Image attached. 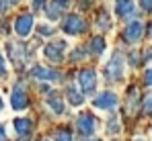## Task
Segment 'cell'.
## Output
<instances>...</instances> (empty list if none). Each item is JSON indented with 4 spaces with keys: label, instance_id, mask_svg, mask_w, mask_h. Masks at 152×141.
Here are the masks:
<instances>
[{
    "label": "cell",
    "instance_id": "11",
    "mask_svg": "<svg viewBox=\"0 0 152 141\" xmlns=\"http://www.w3.org/2000/svg\"><path fill=\"white\" fill-rule=\"evenodd\" d=\"M134 0H115V12H117V17H129L132 12H134Z\"/></svg>",
    "mask_w": 152,
    "mask_h": 141
},
{
    "label": "cell",
    "instance_id": "1",
    "mask_svg": "<svg viewBox=\"0 0 152 141\" xmlns=\"http://www.w3.org/2000/svg\"><path fill=\"white\" fill-rule=\"evenodd\" d=\"M66 47H68V41H51V43H48V45L43 47V55L50 61H53V64H60L64 59Z\"/></svg>",
    "mask_w": 152,
    "mask_h": 141
},
{
    "label": "cell",
    "instance_id": "4",
    "mask_svg": "<svg viewBox=\"0 0 152 141\" xmlns=\"http://www.w3.org/2000/svg\"><path fill=\"white\" fill-rule=\"evenodd\" d=\"M10 106H12L15 111H23V108L29 106V96H27L23 84H17V86H15V90L10 94Z\"/></svg>",
    "mask_w": 152,
    "mask_h": 141
},
{
    "label": "cell",
    "instance_id": "35",
    "mask_svg": "<svg viewBox=\"0 0 152 141\" xmlns=\"http://www.w3.org/2000/svg\"><path fill=\"white\" fill-rule=\"evenodd\" d=\"M41 141H50V139H41Z\"/></svg>",
    "mask_w": 152,
    "mask_h": 141
},
{
    "label": "cell",
    "instance_id": "3",
    "mask_svg": "<svg viewBox=\"0 0 152 141\" xmlns=\"http://www.w3.org/2000/svg\"><path fill=\"white\" fill-rule=\"evenodd\" d=\"M62 29H64V33H68V35H80L82 31H86V23H84L78 14H68V17L64 19V23H62Z\"/></svg>",
    "mask_w": 152,
    "mask_h": 141
},
{
    "label": "cell",
    "instance_id": "15",
    "mask_svg": "<svg viewBox=\"0 0 152 141\" xmlns=\"http://www.w3.org/2000/svg\"><path fill=\"white\" fill-rule=\"evenodd\" d=\"M48 104H50V108L53 111V113H58V115L64 113V102H62V98H60V94H58V92H51L50 94Z\"/></svg>",
    "mask_w": 152,
    "mask_h": 141
},
{
    "label": "cell",
    "instance_id": "21",
    "mask_svg": "<svg viewBox=\"0 0 152 141\" xmlns=\"http://www.w3.org/2000/svg\"><path fill=\"white\" fill-rule=\"evenodd\" d=\"M121 129V125L117 123V119H111V123H109V133H115V131H119Z\"/></svg>",
    "mask_w": 152,
    "mask_h": 141
},
{
    "label": "cell",
    "instance_id": "16",
    "mask_svg": "<svg viewBox=\"0 0 152 141\" xmlns=\"http://www.w3.org/2000/svg\"><path fill=\"white\" fill-rule=\"evenodd\" d=\"M8 53H10V57H12V61H15V66H21V61H23V45H17V43H8Z\"/></svg>",
    "mask_w": 152,
    "mask_h": 141
},
{
    "label": "cell",
    "instance_id": "17",
    "mask_svg": "<svg viewBox=\"0 0 152 141\" xmlns=\"http://www.w3.org/2000/svg\"><path fill=\"white\" fill-rule=\"evenodd\" d=\"M53 141H72L70 129H58V131L53 133Z\"/></svg>",
    "mask_w": 152,
    "mask_h": 141
},
{
    "label": "cell",
    "instance_id": "24",
    "mask_svg": "<svg viewBox=\"0 0 152 141\" xmlns=\"http://www.w3.org/2000/svg\"><path fill=\"white\" fill-rule=\"evenodd\" d=\"M4 74H6V61H4V57L0 53V76H4Z\"/></svg>",
    "mask_w": 152,
    "mask_h": 141
},
{
    "label": "cell",
    "instance_id": "23",
    "mask_svg": "<svg viewBox=\"0 0 152 141\" xmlns=\"http://www.w3.org/2000/svg\"><path fill=\"white\" fill-rule=\"evenodd\" d=\"M140 4L146 12H152V0H140Z\"/></svg>",
    "mask_w": 152,
    "mask_h": 141
},
{
    "label": "cell",
    "instance_id": "8",
    "mask_svg": "<svg viewBox=\"0 0 152 141\" xmlns=\"http://www.w3.org/2000/svg\"><path fill=\"white\" fill-rule=\"evenodd\" d=\"M140 37H142V23L140 21H132L126 27V31H124V39L129 41V43H136Z\"/></svg>",
    "mask_w": 152,
    "mask_h": 141
},
{
    "label": "cell",
    "instance_id": "20",
    "mask_svg": "<svg viewBox=\"0 0 152 141\" xmlns=\"http://www.w3.org/2000/svg\"><path fill=\"white\" fill-rule=\"evenodd\" d=\"M82 53H84V49H74V53H72L70 61H80V59H84L86 55H82Z\"/></svg>",
    "mask_w": 152,
    "mask_h": 141
},
{
    "label": "cell",
    "instance_id": "5",
    "mask_svg": "<svg viewBox=\"0 0 152 141\" xmlns=\"http://www.w3.org/2000/svg\"><path fill=\"white\" fill-rule=\"evenodd\" d=\"M78 82H80L84 94L95 92V88H97V74H95L93 70H82L80 76H78Z\"/></svg>",
    "mask_w": 152,
    "mask_h": 141
},
{
    "label": "cell",
    "instance_id": "28",
    "mask_svg": "<svg viewBox=\"0 0 152 141\" xmlns=\"http://www.w3.org/2000/svg\"><path fill=\"white\" fill-rule=\"evenodd\" d=\"M144 53H146V55H144V59H152V47H148Z\"/></svg>",
    "mask_w": 152,
    "mask_h": 141
},
{
    "label": "cell",
    "instance_id": "2",
    "mask_svg": "<svg viewBox=\"0 0 152 141\" xmlns=\"http://www.w3.org/2000/svg\"><path fill=\"white\" fill-rule=\"evenodd\" d=\"M121 72H124V57L119 53H115L113 59L105 68V78L111 80V82H117V80H121Z\"/></svg>",
    "mask_w": 152,
    "mask_h": 141
},
{
    "label": "cell",
    "instance_id": "32",
    "mask_svg": "<svg viewBox=\"0 0 152 141\" xmlns=\"http://www.w3.org/2000/svg\"><path fill=\"white\" fill-rule=\"evenodd\" d=\"M2 108H4V102H2V98H0V111H2Z\"/></svg>",
    "mask_w": 152,
    "mask_h": 141
},
{
    "label": "cell",
    "instance_id": "7",
    "mask_svg": "<svg viewBox=\"0 0 152 141\" xmlns=\"http://www.w3.org/2000/svg\"><path fill=\"white\" fill-rule=\"evenodd\" d=\"M95 127H97V123H95V117L93 115H82V117L78 119V131L84 137H91L95 133Z\"/></svg>",
    "mask_w": 152,
    "mask_h": 141
},
{
    "label": "cell",
    "instance_id": "19",
    "mask_svg": "<svg viewBox=\"0 0 152 141\" xmlns=\"http://www.w3.org/2000/svg\"><path fill=\"white\" fill-rule=\"evenodd\" d=\"M99 27H101V29H109V27H111V25H109V17H107L105 12L99 14Z\"/></svg>",
    "mask_w": 152,
    "mask_h": 141
},
{
    "label": "cell",
    "instance_id": "18",
    "mask_svg": "<svg viewBox=\"0 0 152 141\" xmlns=\"http://www.w3.org/2000/svg\"><path fill=\"white\" fill-rule=\"evenodd\" d=\"M91 45H93V53L95 55H101L103 51H105V39L103 37H95Z\"/></svg>",
    "mask_w": 152,
    "mask_h": 141
},
{
    "label": "cell",
    "instance_id": "14",
    "mask_svg": "<svg viewBox=\"0 0 152 141\" xmlns=\"http://www.w3.org/2000/svg\"><path fill=\"white\" fill-rule=\"evenodd\" d=\"M31 127H33V125H31L29 119H15V129H17L19 137H29Z\"/></svg>",
    "mask_w": 152,
    "mask_h": 141
},
{
    "label": "cell",
    "instance_id": "6",
    "mask_svg": "<svg viewBox=\"0 0 152 141\" xmlns=\"http://www.w3.org/2000/svg\"><path fill=\"white\" fill-rule=\"evenodd\" d=\"M31 29H33V17H31V14H21V17H17V21H15V31H17L19 37H27V35L31 33Z\"/></svg>",
    "mask_w": 152,
    "mask_h": 141
},
{
    "label": "cell",
    "instance_id": "13",
    "mask_svg": "<svg viewBox=\"0 0 152 141\" xmlns=\"http://www.w3.org/2000/svg\"><path fill=\"white\" fill-rule=\"evenodd\" d=\"M66 94H68V102H70L72 106H80V104L84 102V92H78L76 86H68V88H66Z\"/></svg>",
    "mask_w": 152,
    "mask_h": 141
},
{
    "label": "cell",
    "instance_id": "29",
    "mask_svg": "<svg viewBox=\"0 0 152 141\" xmlns=\"http://www.w3.org/2000/svg\"><path fill=\"white\" fill-rule=\"evenodd\" d=\"M43 2H45V0H33V6H35V8H41Z\"/></svg>",
    "mask_w": 152,
    "mask_h": 141
},
{
    "label": "cell",
    "instance_id": "30",
    "mask_svg": "<svg viewBox=\"0 0 152 141\" xmlns=\"http://www.w3.org/2000/svg\"><path fill=\"white\" fill-rule=\"evenodd\" d=\"M146 111H148V113L152 111V96L148 98V100H146Z\"/></svg>",
    "mask_w": 152,
    "mask_h": 141
},
{
    "label": "cell",
    "instance_id": "31",
    "mask_svg": "<svg viewBox=\"0 0 152 141\" xmlns=\"http://www.w3.org/2000/svg\"><path fill=\"white\" fill-rule=\"evenodd\" d=\"M4 137H6V133H4V127L0 125V141H4Z\"/></svg>",
    "mask_w": 152,
    "mask_h": 141
},
{
    "label": "cell",
    "instance_id": "10",
    "mask_svg": "<svg viewBox=\"0 0 152 141\" xmlns=\"http://www.w3.org/2000/svg\"><path fill=\"white\" fill-rule=\"evenodd\" d=\"M66 6H68V0H53L50 4V8H48V19L56 21V19L66 10Z\"/></svg>",
    "mask_w": 152,
    "mask_h": 141
},
{
    "label": "cell",
    "instance_id": "25",
    "mask_svg": "<svg viewBox=\"0 0 152 141\" xmlns=\"http://www.w3.org/2000/svg\"><path fill=\"white\" fill-rule=\"evenodd\" d=\"M144 82H146L148 86H152V70L146 72V76H144Z\"/></svg>",
    "mask_w": 152,
    "mask_h": 141
},
{
    "label": "cell",
    "instance_id": "34",
    "mask_svg": "<svg viewBox=\"0 0 152 141\" xmlns=\"http://www.w3.org/2000/svg\"><path fill=\"white\" fill-rule=\"evenodd\" d=\"M86 141H101V139H86Z\"/></svg>",
    "mask_w": 152,
    "mask_h": 141
},
{
    "label": "cell",
    "instance_id": "12",
    "mask_svg": "<svg viewBox=\"0 0 152 141\" xmlns=\"http://www.w3.org/2000/svg\"><path fill=\"white\" fill-rule=\"evenodd\" d=\"M31 74H33L35 78H39V80H60V76H58L56 72L48 70V68H43V66H33Z\"/></svg>",
    "mask_w": 152,
    "mask_h": 141
},
{
    "label": "cell",
    "instance_id": "27",
    "mask_svg": "<svg viewBox=\"0 0 152 141\" xmlns=\"http://www.w3.org/2000/svg\"><path fill=\"white\" fill-rule=\"evenodd\" d=\"M8 8V0H0V12H4Z\"/></svg>",
    "mask_w": 152,
    "mask_h": 141
},
{
    "label": "cell",
    "instance_id": "22",
    "mask_svg": "<svg viewBox=\"0 0 152 141\" xmlns=\"http://www.w3.org/2000/svg\"><path fill=\"white\" fill-rule=\"evenodd\" d=\"M39 33H41V35L51 37V35H53V27H45V25H43V27H39Z\"/></svg>",
    "mask_w": 152,
    "mask_h": 141
},
{
    "label": "cell",
    "instance_id": "26",
    "mask_svg": "<svg viewBox=\"0 0 152 141\" xmlns=\"http://www.w3.org/2000/svg\"><path fill=\"white\" fill-rule=\"evenodd\" d=\"M91 4H93V0H80V8L84 10V8H91Z\"/></svg>",
    "mask_w": 152,
    "mask_h": 141
},
{
    "label": "cell",
    "instance_id": "9",
    "mask_svg": "<svg viewBox=\"0 0 152 141\" xmlns=\"http://www.w3.org/2000/svg\"><path fill=\"white\" fill-rule=\"evenodd\" d=\"M115 104H117V96L113 92H109V90L107 92H101L95 98V106L97 108H113Z\"/></svg>",
    "mask_w": 152,
    "mask_h": 141
},
{
    "label": "cell",
    "instance_id": "33",
    "mask_svg": "<svg viewBox=\"0 0 152 141\" xmlns=\"http://www.w3.org/2000/svg\"><path fill=\"white\" fill-rule=\"evenodd\" d=\"M148 33H150V37H152V23H150V27H148Z\"/></svg>",
    "mask_w": 152,
    "mask_h": 141
}]
</instances>
